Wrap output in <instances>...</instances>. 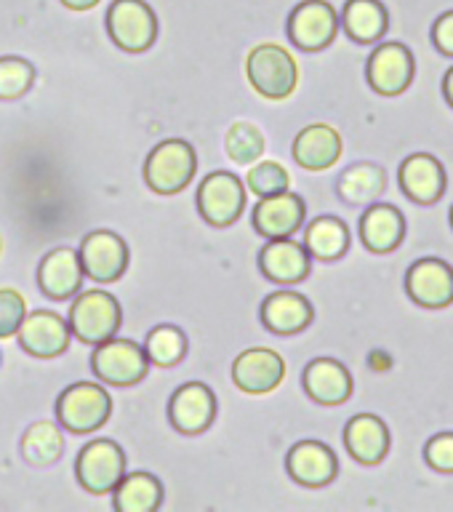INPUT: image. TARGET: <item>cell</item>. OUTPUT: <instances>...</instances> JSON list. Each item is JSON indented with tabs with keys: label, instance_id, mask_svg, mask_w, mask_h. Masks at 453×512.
Returning <instances> with one entry per match:
<instances>
[{
	"label": "cell",
	"instance_id": "6da1fadb",
	"mask_svg": "<svg viewBox=\"0 0 453 512\" xmlns=\"http://www.w3.org/2000/svg\"><path fill=\"white\" fill-rule=\"evenodd\" d=\"M195 166H198V158H195L192 144L184 139H168L150 152V158L144 163V182L158 195H176L192 182Z\"/></svg>",
	"mask_w": 453,
	"mask_h": 512
},
{
	"label": "cell",
	"instance_id": "7a4b0ae2",
	"mask_svg": "<svg viewBox=\"0 0 453 512\" xmlns=\"http://www.w3.org/2000/svg\"><path fill=\"white\" fill-rule=\"evenodd\" d=\"M246 72L256 94L267 96V99H286L294 94L296 80H299L294 56L275 43L256 46L246 59Z\"/></svg>",
	"mask_w": 453,
	"mask_h": 512
},
{
	"label": "cell",
	"instance_id": "3957f363",
	"mask_svg": "<svg viewBox=\"0 0 453 512\" xmlns=\"http://www.w3.org/2000/svg\"><path fill=\"white\" fill-rule=\"evenodd\" d=\"M110 411L112 400L107 390L91 382H78L67 387L56 403V416L64 430L78 432V435L99 430L110 419Z\"/></svg>",
	"mask_w": 453,
	"mask_h": 512
},
{
	"label": "cell",
	"instance_id": "277c9868",
	"mask_svg": "<svg viewBox=\"0 0 453 512\" xmlns=\"http://www.w3.org/2000/svg\"><path fill=\"white\" fill-rule=\"evenodd\" d=\"M120 304L107 291H86L72 302L70 331L86 344H102L120 328Z\"/></svg>",
	"mask_w": 453,
	"mask_h": 512
},
{
	"label": "cell",
	"instance_id": "5b68a950",
	"mask_svg": "<svg viewBox=\"0 0 453 512\" xmlns=\"http://www.w3.org/2000/svg\"><path fill=\"white\" fill-rule=\"evenodd\" d=\"M107 32L115 46L128 54H139L155 43L158 19L144 0H115L107 11Z\"/></svg>",
	"mask_w": 453,
	"mask_h": 512
},
{
	"label": "cell",
	"instance_id": "8992f818",
	"mask_svg": "<svg viewBox=\"0 0 453 512\" xmlns=\"http://www.w3.org/2000/svg\"><path fill=\"white\" fill-rule=\"evenodd\" d=\"M94 374L112 387H131L142 382L150 368V358L144 347L131 339H107L96 347L91 358Z\"/></svg>",
	"mask_w": 453,
	"mask_h": 512
},
{
	"label": "cell",
	"instance_id": "52a82bcc",
	"mask_svg": "<svg viewBox=\"0 0 453 512\" xmlns=\"http://www.w3.org/2000/svg\"><path fill=\"white\" fill-rule=\"evenodd\" d=\"M80 486L91 494H110L126 475V456L115 440H91L75 462Z\"/></svg>",
	"mask_w": 453,
	"mask_h": 512
},
{
	"label": "cell",
	"instance_id": "ba28073f",
	"mask_svg": "<svg viewBox=\"0 0 453 512\" xmlns=\"http://www.w3.org/2000/svg\"><path fill=\"white\" fill-rule=\"evenodd\" d=\"M246 206V190L230 171H214L203 179L198 190V211L214 227H230Z\"/></svg>",
	"mask_w": 453,
	"mask_h": 512
},
{
	"label": "cell",
	"instance_id": "9c48e42d",
	"mask_svg": "<svg viewBox=\"0 0 453 512\" xmlns=\"http://www.w3.org/2000/svg\"><path fill=\"white\" fill-rule=\"evenodd\" d=\"M339 32V19L326 0H304L288 16V38L302 51H323Z\"/></svg>",
	"mask_w": 453,
	"mask_h": 512
},
{
	"label": "cell",
	"instance_id": "30bf717a",
	"mask_svg": "<svg viewBox=\"0 0 453 512\" xmlns=\"http://www.w3.org/2000/svg\"><path fill=\"white\" fill-rule=\"evenodd\" d=\"M368 83L376 94L398 96L414 80V54L403 43H384L368 59Z\"/></svg>",
	"mask_w": 453,
	"mask_h": 512
},
{
	"label": "cell",
	"instance_id": "8fae6325",
	"mask_svg": "<svg viewBox=\"0 0 453 512\" xmlns=\"http://www.w3.org/2000/svg\"><path fill=\"white\" fill-rule=\"evenodd\" d=\"M80 264L96 283H115L128 270V246L115 232H91L80 246Z\"/></svg>",
	"mask_w": 453,
	"mask_h": 512
},
{
	"label": "cell",
	"instance_id": "7c38bea8",
	"mask_svg": "<svg viewBox=\"0 0 453 512\" xmlns=\"http://www.w3.org/2000/svg\"><path fill=\"white\" fill-rule=\"evenodd\" d=\"M406 291L422 307H430V310L448 307L453 302V267L435 256L419 259L408 270Z\"/></svg>",
	"mask_w": 453,
	"mask_h": 512
},
{
	"label": "cell",
	"instance_id": "4fadbf2b",
	"mask_svg": "<svg viewBox=\"0 0 453 512\" xmlns=\"http://www.w3.org/2000/svg\"><path fill=\"white\" fill-rule=\"evenodd\" d=\"M216 416V398L203 382H187L171 395L168 419L184 435H198L208 430Z\"/></svg>",
	"mask_w": 453,
	"mask_h": 512
},
{
	"label": "cell",
	"instance_id": "5bb4252c",
	"mask_svg": "<svg viewBox=\"0 0 453 512\" xmlns=\"http://www.w3.org/2000/svg\"><path fill=\"white\" fill-rule=\"evenodd\" d=\"M19 344L35 358H56L70 347V323L62 315L40 310L24 315L19 326Z\"/></svg>",
	"mask_w": 453,
	"mask_h": 512
},
{
	"label": "cell",
	"instance_id": "9a60e30c",
	"mask_svg": "<svg viewBox=\"0 0 453 512\" xmlns=\"http://www.w3.org/2000/svg\"><path fill=\"white\" fill-rule=\"evenodd\" d=\"M286 376V363L275 350L267 347H254L238 355L235 366H232V379L240 390L248 395H264L272 392L283 382Z\"/></svg>",
	"mask_w": 453,
	"mask_h": 512
},
{
	"label": "cell",
	"instance_id": "2e32d148",
	"mask_svg": "<svg viewBox=\"0 0 453 512\" xmlns=\"http://www.w3.org/2000/svg\"><path fill=\"white\" fill-rule=\"evenodd\" d=\"M304 200L294 192H278L270 198H262L254 208V227L264 238H291L304 222Z\"/></svg>",
	"mask_w": 453,
	"mask_h": 512
},
{
	"label": "cell",
	"instance_id": "e0dca14e",
	"mask_svg": "<svg viewBox=\"0 0 453 512\" xmlns=\"http://www.w3.org/2000/svg\"><path fill=\"white\" fill-rule=\"evenodd\" d=\"M312 256L310 251L291 238H275L262 248L259 254V267L267 275V280L280 283V286H294L302 283L310 275Z\"/></svg>",
	"mask_w": 453,
	"mask_h": 512
},
{
	"label": "cell",
	"instance_id": "ac0fdd59",
	"mask_svg": "<svg viewBox=\"0 0 453 512\" xmlns=\"http://www.w3.org/2000/svg\"><path fill=\"white\" fill-rule=\"evenodd\" d=\"M288 475L307 488H323L336 478L339 462L336 454L320 440H302L288 451Z\"/></svg>",
	"mask_w": 453,
	"mask_h": 512
},
{
	"label": "cell",
	"instance_id": "d6986e66",
	"mask_svg": "<svg viewBox=\"0 0 453 512\" xmlns=\"http://www.w3.org/2000/svg\"><path fill=\"white\" fill-rule=\"evenodd\" d=\"M400 190L419 206H432L443 198L446 190V171L440 166L438 158H432L427 152L408 155L400 166Z\"/></svg>",
	"mask_w": 453,
	"mask_h": 512
},
{
	"label": "cell",
	"instance_id": "ffe728a7",
	"mask_svg": "<svg viewBox=\"0 0 453 512\" xmlns=\"http://www.w3.org/2000/svg\"><path fill=\"white\" fill-rule=\"evenodd\" d=\"M304 390L320 406H342L352 398V374L339 360L318 358L304 371Z\"/></svg>",
	"mask_w": 453,
	"mask_h": 512
},
{
	"label": "cell",
	"instance_id": "44dd1931",
	"mask_svg": "<svg viewBox=\"0 0 453 512\" xmlns=\"http://www.w3.org/2000/svg\"><path fill=\"white\" fill-rule=\"evenodd\" d=\"M344 446L350 456L360 464H379L390 451V430L374 414L352 416L344 430Z\"/></svg>",
	"mask_w": 453,
	"mask_h": 512
},
{
	"label": "cell",
	"instance_id": "7402d4cb",
	"mask_svg": "<svg viewBox=\"0 0 453 512\" xmlns=\"http://www.w3.org/2000/svg\"><path fill=\"white\" fill-rule=\"evenodd\" d=\"M342 158V136L326 123H312L299 131L294 142V160L307 171H326Z\"/></svg>",
	"mask_w": 453,
	"mask_h": 512
},
{
	"label": "cell",
	"instance_id": "603a6c76",
	"mask_svg": "<svg viewBox=\"0 0 453 512\" xmlns=\"http://www.w3.org/2000/svg\"><path fill=\"white\" fill-rule=\"evenodd\" d=\"M38 283L51 299H70L83 286V264L72 248H56L40 262Z\"/></svg>",
	"mask_w": 453,
	"mask_h": 512
},
{
	"label": "cell",
	"instance_id": "cb8c5ba5",
	"mask_svg": "<svg viewBox=\"0 0 453 512\" xmlns=\"http://www.w3.org/2000/svg\"><path fill=\"white\" fill-rule=\"evenodd\" d=\"M406 235V222L390 203H374L360 219V240L374 254H390Z\"/></svg>",
	"mask_w": 453,
	"mask_h": 512
},
{
	"label": "cell",
	"instance_id": "d4e9b609",
	"mask_svg": "<svg viewBox=\"0 0 453 512\" xmlns=\"http://www.w3.org/2000/svg\"><path fill=\"white\" fill-rule=\"evenodd\" d=\"M262 323L278 336L299 334L312 323V304L294 291L270 294L262 304Z\"/></svg>",
	"mask_w": 453,
	"mask_h": 512
},
{
	"label": "cell",
	"instance_id": "484cf974",
	"mask_svg": "<svg viewBox=\"0 0 453 512\" xmlns=\"http://www.w3.org/2000/svg\"><path fill=\"white\" fill-rule=\"evenodd\" d=\"M342 24L355 43L371 46L384 38V32L390 27V14L382 0H347Z\"/></svg>",
	"mask_w": 453,
	"mask_h": 512
},
{
	"label": "cell",
	"instance_id": "4316f807",
	"mask_svg": "<svg viewBox=\"0 0 453 512\" xmlns=\"http://www.w3.org/2000/svg\"><path fill=\"white\" fill-rule=\"evenodd\" d=\"M304 248L310 251L312 259L336 262L350 248V230H347V224L339 216H318L304 230Z\"/></svg>",
	"mask_w": 453,
	"mask_h": 512
},
{
	"label": "cell",
	"instance_id": "83f0119b",
	"mask_svg": "<svg viewBox=\"0 0 453 512\" xmlns=\"http://www.w3.org/2000/svg\"><path fill=\"white\" fill-rule=\"evenodd\" d=\"M112 496L118 512H155L163 502V486L150 472H131L120 478Z\"/></svg>",
	"mask_w": 453,
	"mask_h": 512
},
{
	"label": "cell",
	"instance_id": "f1b7e54d",
	"mask_svg": "<svg viewBox=\"0 0 453 512\" xmlns=\"http://www.w3.org/2000/svg\"><path fill=\"white\" fill-rule=\"evenodd\" d=\"M336 190H339L344 203L366 206V203H374L379 195H384V190H387V174L379 166H374V163H358V166H350L339 176Z\"/></svg>",
	"mask_w": 453,
	"mask_h": 512
},
{
	"label": "cell",
	"instance_id": "f546056e",
	"mask_svg": "<svg viewBox=\"0 0 453 512\" xmlns=\"http://www.w3.org/2000/svg\"><path fill=\"white\" fill-rule=\"evenodd\" d=\"M62 451H64V438L54 424L38 422L24 432L22 456L30 464H38V467H43V464H54L56 459L62 456Z\"/></svg>",
	"mask_w": 453,
	"mask_h": 512
},
{
	"label": "cell",
	"instance_id": "4dcf8cb0",
	"mask_svg": "<svg viewBox=\"0 0 453 512\" xmlns=\"http://www.w3.org/2000/svg\"><path fill=\"white\" fill-rule=\"evenodd\" d=\"M144 352L155 366H176L187 355V336L182 334V328L176 326L152 328L147 344H144Z\"/></svg>",
	"mask_w": 453,
	"mask_h": 512
},
{
	"label": "cell",
	"instance_id": "1f68e13d",
	"mask_svg": "<svg viewBox=\"0 0 453 512\" xmlns=\"http://www.w3.org/2000/svg\"><path fill=\"white\" fill-rule=\"evenodd\" d=\"M227 155L240 166L256 163L264 152V134L254 123H235L227 131Z\"/></svg>",
	"mask_w": 453,
	"mask_h": 512
},
{
	"label": "cell",
	"instance_id": "d6a6232c",
	"mask_svg": "<svg viewBox=\"0 0 453 512\" xmlns=\"http://www.w3.org/2000/svg\"><path fill=\"white\" fill-rule=\"evenodd\" d=\"M35 70L30 62L19 56H3L0 59V99H19L30 91Z\"/></svg>",
	"mask_w": 453,
	"mask_h": 512
},
{
	"label": "cell",
	"instance_id": "836d02e7",
	"mask_svg": "<svg viewBox=\"0 0 453 512\" xmlns=\"http://www.w3.org/2000/svg\"><path fill=\"white\" fill-rule=\"evenodd\" d=\"M248 190L259 195V198H270V195H278V192H286L288 184H291V176L280 163L275 160H264V163H256L246 176Z\"/></svg>",
	"mask_w": 453,
	"mask_h": 512
},
{
	"label": "cell",
	"instance_id": "e575fe53",
	"mask_svg": "<svg viewBox=\"0 0 453 512\" xmlns=\"http://www.w3.org/2000/svg\"><path fill=\"white\" fill-rule=\"evenodd\" d=\"M24 320V299L14 288H0V339L19 334Z\"/></svg>",
	"mask_w": 453,
	"mask_h": 512
},
{
	"label": "cell",
	"instance_id": "d590c367",
	"mask_svg": "<svg viewBox=\"0 0 453 512\" xmlns=\"http://www.w3.org/2000/svg\"><path fill=\"white\" fill-rule=\"evenodd\" d=\"M424 462L432 470L453 472V432H440L424 448Z\"/></svg>",
	"mask_w": 453,
	"mask_h": 512
},
{
	"label": "cell",
	"instance_id": "8d00e7d4",
	"mask_svg": "<svg viewBox=\"0 0 453 512\" xmlns=\"http://www.w3.org/2000/svg\"><path fill=\"white\" fill-rule=\"evenodd\" d=\"M432 43L440 54L453 56V11L438 16V22L432 24Z\"/></svg>",
	"mask_w": 453,
	"mask_h": 512
},
{
	"label": "cell",
	"instance_id": "74e56055",
	"mask_svg": "<svg viewBox=\"0 0 453 512\" xmlns=\"http://www.w3.org/2000/svg\"><path fill=\"white\" fill-rule=\"evenodd\" d=\"M62 3L70 8V11H88V8H94L96 3H102V0H62Z\"/></svg>",
	"mask_w": 453,
	"mask_h": 512
},
{
	"label": "cell",
	"instance_id": "f35d334b",
	"mask_svg": "<svg viewBox=\"0 0 453 512\" xmlns=\"http://www.w3.org/2000/svg\"><path fill=\"white\" fill-rule=\"evenodd\" d=\"M443 94H446V102L453 107V67L446 72V78H443Z\"/></svg>",
	"mask_w": 453,
	"mask_h": 512
},
{
	"label": "cell",
	"instance_id": "ab89813d",
	"mask_svg": "<svg viewBox=\"0 0 453 512\" xmlns=\"http://www.w3.org/2000/svg\"><path fill=\"white\" fill-rule=\"evenodd\" d=\"M451 224H453V208H451Z\"/></svg>",
	"mask_w": 453,
	"mask_h": 512
},
{
	"label": "cell",
	"instance_id": "60d3db41",
	"mask_svg": "<svg viewBox=\"0 0 453 512\" xmlns=\"http://www.w3.org/2000/svg\"><path fill=\"white\" fill-rule=\"evenodd\" d=\"M0 248H3V240H0Z\"/></svg>",
	"mask_w": 453,
	"mask_h": 512
}]
</instances>
